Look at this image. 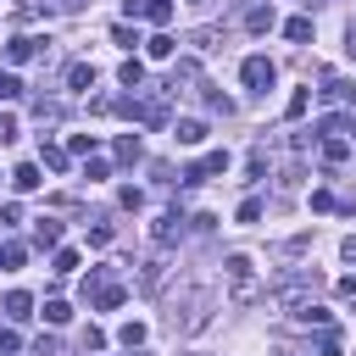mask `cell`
<instances>
[{"instance_id":"6da1fadb","label":"cell","mask_w":356,"mask_h":356,"mask_svg":"<svg viewBox=\"0 0 356 356\" xmlns=\"http://www.w3.org/2000/svg\"><path fill=\"white\" fill-rule=\"evenodd\" d=\"M273 78H278V67H273L267 56H245V61H239V83H245L250 95H267Z\"/></svg>"},{"instance_id":"7a4b0ae2","label":"cell","mask_w":356,"mask_h":356,"mask_svg":"<svg viewBox=\"0 0 356 356\" xmlns=\"http://www.w3.org/2000/svg\"><path fill=\"white\" fill-rule=\"evenodd\" d=\"M228 284H234V300H256V261L250 256H228Z\"/></svg>"},{"instance_id":"3957f363","label":"cell","mask_w":356,"mask_h":356,"mask_svg":"<svg viewBox=\"0 0 356 356\" xmlns=\"http://www.w3.org/2000/svg\"><path fill=\"white\" fill-rule=\"evenodd\" d=\"M39 56V39H28V33H17V39H6V61L11 67H22V61H33Z\"/></svg>"},{"instance_id":"277c9868","label":"cell","mask_w":356,"mask_h":356,"mask_svg":"<svg viewBox=\"0 0 356 356\" xmlns=\"http://www.w3.org/2000/svg\"><path fill=\"white\" fill-rule=\"evenodd\" d=\"M67 89H72V95L95 89V67H89V61H72V67H67Z\"/></svg>"},{"instance_id":"5b68a950","label":"cell","mask_w":356,"mask_h":356,"mask_svg":"<svg viewBox=\"0 0 356 356\" xmlns=\"http://www.w3.org/2000/svg\"><path fill=\"white\" fill-rule=\"evenodd\" d=\"M172 139H178V145H200V139H206V122H200V117H178Z\"/></svg>"},{"instance_id":"8992f818","label":"cell","mask_w":356,"mask_h":356,"mask_svg":"<svg viewBox=\"0 0 356 356\" xmlns=\"http://www.w3.org/2000/svg\"><path fill=\"white\" fill-rule=\"evenodd\" d=\"M33 245H61V222L56 217H39L33 222Z\"/></svg>"},{"instance_id":"52a82bcc","label":"cell","mask_w":356,"mask_h":356,"mask_svg":"<svg viewBox=\"0 0 356 356\" xmlns=\"http://www.w3.org/2000/svg\"><path fill=\"white\" fill-rule=\"evenodd\" d=\"M284 39H289V44H306V39H312V17H289V22H284Z\"/></svg>"},{"instance_id":"ba28073f","label":"cell","mask_w":356,"mask_h":356,"mask_svg":"<svg viewBox=\"0 0 356 356\" xmlns=\"http://www.w3.org/2000/svg\"><path fill=\"white\" fill-rule=\"evenodd\" d=\"M11 184H17V189H22V195H28V189H39V184H44V178H39V167H33V161H22V167H17V172H11Z\"/></svg>"},{"instance_id":"9c48e42d","label":"cell","mask_w":356,"mask_h":356,"mask_svg":"<svg viewBox=\"0 0 356 356\" xmlns=\"http://www.w3.org/2000/svg\"><path fill=\"white\" fill-rule=\"evenodd\" d=\"M28 312H33V295H22V289H11V295H6V317H17V323H22Z\"/></svg>"},{"instance_id":"30bf717a","label":"cell","mask_w":356,"mask_h":356,"mask_svg":"<svg viewBox=\"0 0 356 356\" xmlns=\"http://www.w3.org/2000/svg\"><path fill=\"white\" fill-rule=\"evenodd\" d=\"M345 156H350V139H323V161L328 167H339Z\"/></svg>"},{"instance_id":"8fae6325","label":"cell","mask_w":356,"mask_h":356,"mask_svg":"<svg viewBox=\"0 0 356 356\" xmlns=\"http://www.w3.org/2000/svg\"><path fill=\"white\" fill-rule=\"evenodd\" d=\"M245 28H250V33H267V28H273V6H256V11L245 17Z\"/></svg>"},{"instance_id":"7c38bea8","label":"cell","mask_w":356,"mask_h":356,"mask_svg":"<svg viewBox=\"0 0 356 356\" xmlns=\"http://www.w3.org/2000/svg\"><path fill=\"white\" fill-rule=\"evenodd\" d=\"M145 50H150V61H172V50H178V44H172L167 33H156V39L145 44Z\"/></svg>"},{"instance_id":"4fadbf2b","label":"cell","mask_w":356,"mask_h":356,"mask_svg":"<svg viewBox=\"0 0 356 356\" xmlns=\"http://www.w3.org/2000/svg\"><path fill=\"white\" fill-rule=\"evenodd\" d=\"M117 78H122V89H139V83H145V67H139V61H122Z\"/></svg>"},{"instance_id":"5bb4252c","label":"cell","mask_w":356,"mask_h":356,"mask_svg":"<svg viewBox=\"0 0 356 356\" xmlns=\"http://www.w3.org/2000/svg\"><path fill=\"white\" fill-rule=\"evenodd\" d=\"M306 106H312V95H306V89H295V95L284 100V117L295 122V117H306Z\"/></svg>"},{"instance_id":"9a60e30c","label":"cell","mask_w":356,"mask_h":356,"mask_svg":"<svg viewBox=\"0 0 356 356\" xmlns=\"http://www.w3.org/2000/svg\"><path fill=\"white\" fill-rule=\"evenodd\" d=\"M178 239V217L167 211V217H156V245H172Z\"/></svg>"},{"instance_id":"2e32d148","label":"cell","mask_w":356,"mask_h":356,"mask_svg":"<svg viewBox=\"0 0 356 356\" xmlns=\"http://www.w3.org/2000/svg\"><path fill=\"white\" fill-rule=\"evenodd\" d=\"M67 317H72V306H67V300H44V323H56V328H61Z\"/></svg>"},{"instance_id":"e0dca14e","label":"cell","mask_w":356,"mask_h":356,"mask_svg":"<svg viewBox=\"0 0 356 356\" xmlns=\"http://www.w3.org/2000/svg\"><path fill=\"white\" fill-rule=\"evenodd\" d=\"M117 339H122L128 350H134V345H145V323H122V328H117Z\"/></svg>"},{"instance_id":"ac0fdd59","label":"cell","mask_w":356,"mask_h":356,"mask_svg":"<svg viewBox=\"0 0 356 356\" xmlns=\"http://www.w3.org/2000/svg\"><path fill=\"white\" fill-rule=\"evenodd\" d=\"M67 150H72V156H89V150H95V134H72Z\"/></svg>"},{"instance_id":"d6986e66","label":"cell","mask_w":356,"mask_h":356,"mask_svg":"<svg viewBox=\"0 0 356 356\" xmlns=\"http://www.w3.org/2000/svg\"><path fill=\"white\" fill-rule=\"evenodd\" d=\"M117 306H122V289L106 284V289H100V312H117Z\"/></svg>"},{"instance_id":"ffe728a7","label":"cell","mask_w":356,"mask_h":356,"mask_svg":"<svg viewBox=\"0 0 356 356\" xmlns=\"http://www.w3.org/2000/svg\"><path fill=\"white\" fill-rule=\"evenodd\" d=\"M117 156H122V161H134V156H139V139H134V134H122V139H117Z\"/></svg>"},{"instance_id":"44dd1931","label":"cell","mask_w":356,"mask_h":356,"mask_svg":"<svg viewBox=\"0 0 356 356\" xmlns=\"http://www.w3.org/2000/svg\"><path fill=\"white\" fill-rule=\"evenodd\" d=\"M239 222H261V200H239Z\"/></svg>"},{"instance_id":"7402d4cb","label":"cell","mask_w":356,"mask_h":356,"mask_svg":"<svg viewBox=\"0 0 356 356\" xmlns=\"http://www.w3.org/2000/svg\"><path fill=\"white\" fill-rule=\"evenodd\" d=\"M0 261H6V267H22V261H28V250H22V245H6V250H0Z\"/></svg>"},{"instance_id":"603a6c76","label":"cell","mask_w":356,"mask_h":356,"mask_svg":"<svg viewBox=\"0 0 356 356\" xmlns=\"http://www.w3.org/2000/svg\"><path fill=\"white\" fill-rule=\"evenodd\" d=\"M78 267V250H56V273H72Z\"/></svg>"},{"instance_id":"cb8c5ba5","label":"cell","mask_w":356,"mask_h":356,"mask_svg":"<svg viewBox=\"0 0 356 356\" xmlns=\"http://www.w3.org/2000/svg\"><path fill=\"white\" fill-rule=\"evenodd\" d=\"M11 139H17V117H6V111H0V145H11Z\"/></svg>"},{"instance_id":"d4e9b609","label":"cell","mask_w":356,"mask_h":356,"mask_svg":"<svg viewBox=\"0 0 356 356\" xmlns=\"http://www.w3.org/2000/svg\"><path fill=\"white\" fill-rule=\"evenodd\" d=\"M17 89H22V83H17V78H11V72H0V100H11V95H17Z\"/></svg>"},{"instance_id":"484cf974","label":"cell","mask_w":356,"mask_h":356,"mask_svg":"<svg viewBox=\"0 0 356 356\" xmlns=\"http://www.w3.org/2000/svg\"><path fill=\"white\" fill-rule=\"evenodd\" d=\"M317 356H339V339H334V334H323V345H317Z\"/></svg>"},{"instance_id":"4316f807","label":"cell","mask_w":356,"mask_h":356,"mask_svg":"<svg viewBox=\"0 0 356 356\" xmlns=\"http://www.w3.org/2000/svg\"><path fill=\"white\" fill-rule=\"evenodd\" d=\"M339 250H345V261H356V234H350V239H345Z\"/></svg>"},{"instance_id":"83f0119b","label":"cell","mask_w":356,"mask_h":356,"mask_svg":"<svg viewBox=\"0 0 356 356\" xmlns=\"http://www.w3.org/2000/svg\"><path fill=\"white\" fill-rule=\"evenodd\" d=\"M345 139H350V150H356V117H350V122H345Z\"/></svg>"},{"instance_id":"f1b7e54d","label":"cell","mask_w":356,"mask_h":356,"mask_svg":"<svg viewBox=\"0 0 356 356\" xmlns=\"http://www.w3.org/2000/svg\"><path fill=\"white\" fill-rule=\"evenodd\" d=\"M184 6H200V0H184Z\"/></svg>"}]
</instances>
